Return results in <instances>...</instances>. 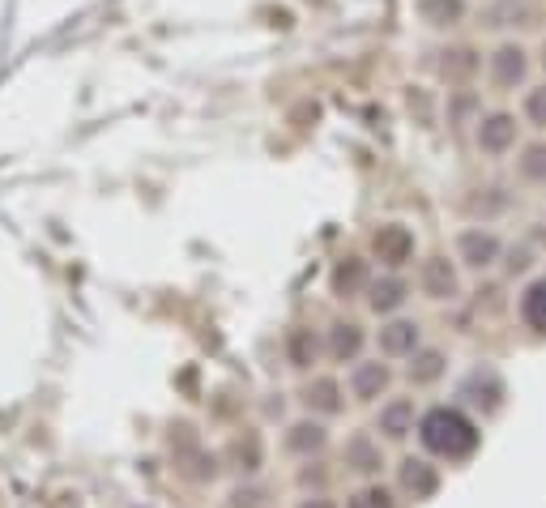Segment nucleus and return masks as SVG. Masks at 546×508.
I'll return each mask as SVG.
<instances>
[{
    "label": "nucleus",
    "instance_id": "11",
    "mask_svg": "<svg viewBox=\"0 0 546 508\" xmlns=\"http://www.w3.org/2000/svg\"><path fill=\"white\" fill-rule=\"evenodd\" d=\"M436 470H431L427 462H414V457H410V462H401V487H406V491H414V496H431V491H436Z\"/></svg>",
    "mask_w": 546,
    "mask_h": 508
},
{
    "label": "nucleus",
    "instance_id": "17",
    "mask_svg": "<svg viewBox=\"0 0 546 508\" xmlns=\"http://www.w3.org/2000/svg\"><path fill=\"white\" fill-rule=\"evenodd\" d=\"M525 120L534 129H546V86H534L525 94Z\"/></svg>",
    "mask_w": 546,
    "mask_h": 508
},
{
    "label": "nucleus",
    "instance_id": "7",
    "mask_svg": "<svg viewBox=\"0 0 546 508\" xmlns=\"http://www.w3.org/2000/svg\"><path fill=\"white\" fill-rule=\"evenodd\" d=\"M414 346H419V325L414 321H393L380 329V351L384 355H414Z\"/></svg>",
    "mask_w": 546,
    "mask_h": 508
},
{
    "label": "nucleus",
    "instance_id": "23",
    "mask_svg": "<svg viewBox=\"0 0 546 508\" xmlns=\"http://www.w3.org/2000/svg\"><path fill=\"white\" fill-rule=\"evenodd\" d=\"M542 65H546V47H542Z\"/></svg>",
    "mask_w": 546,
    "mask_h": 508
},
{
    "label": "nucleus",
    "instance_id": "13",
    "mask_svg": "<svg viewBox=\"0 0 546 508\" xmlns=\"http://www.w3.org/2000/svg\"><path fill=\"white\" fill-rule=\"evenodd\" d=\"M359 346H363L359 325H333V355L337 359H355Z\"/></svg>",
    "mask_w": 546,
    "mask_h": 508
},
{
    "label": "nucleus",
    "instance_id": "22",
    "mask_svg": "<svg viewBox=\"0 0 546 508\" xmlns=\"http://www.w3.org/2000/svg\"><path fill=\"white\" fill-rule=\"evenodd\" d=\"M303 508H333V504H329V500H308Z\"/></svg>",
    "mask_w": 546,
    "mask_h": 508
},
{
    "label": "nucleus",
    "instance_id": "6",
    "mask_svg": "<svg viewBox=\"0 0 546 508\" xmlns=\"http://www.w3.org/2000/svg\"><path fill=\"white\" fill-rule=\"evenodd\" d=\"M423 291H427L431 299H453V295H457V269L448 265L444 257H431V261L423 265Z\"/></svg>",
    "mask_w": 546,
    "mask_h": 508
},
{
    "label": "nucleus",
    "instance_id": "1",
    "mask_svg": "<svg viewBox=\"0 0 546 508\" xmlns=\"http://www.w3.org/2000/svg\"><path fill=\"white\" fill-rule=\"evenodd\" d=\"M419 436H423V444L431 453L448 457V462H461V457H470L478 449V427L453 406L427 410L423 423H419Z\"/></svg>",
    "mask_w": 546,
    "mask_h": 508
},
{
    "label": "nucleus",
    "instance_id": "15",
    "mask_svg": "<svg viewBox=\"0 0 546 508\" xmlns=\"http://www.w3.org/2000/svg\"><path fill=\"white\" fill-rule=\"evenodd\" d=\"M401 299H406V287H401L397 278L376 282V287H372V308H376V312H393V308L401 304Z\"/></svg>",
    "mask_w": 546,
    "mask_h": 508
},
{
    "label": "nucleus",
    "instance_id": "14",
    "mask_svg": "<svg viewBox=\"0 0 546 508\" xmlns=\"http://www.w3.org/2000/svg\"><path fill=\"white\" fill-rule=\"evenodd\" d=\"M440 372H444V355L440 351H423L419 359L410 363V380H414V385H431Z\"/></svg>",
    "mask_w": 546,
    "mask_h": 508
},
{
    "label": "nucleus",
    "instance_id": "18",
    "mask_svg": "<svg viewBox=\"0 0 546 508\" xmlns=\"http://www.w3.org/2000/svg\"><path fill=\"white\" fill-rule=\"evenodd\" d=\"M333 287L350 295V291H359L363 287V265L359 261H350V265H337V274H333Z\"/></svg>",
    "mask_w": 546,
    "mask_h": 508
},
{
    "label": "nucleus",
    "instance_id": "21",
    "mask_svg": "<svg viewBox=\"0 0 546 508\" xmlns=\"http://www.w3.org/2000/svg\"><path fill=\"white\" fill-rule=\"evenodd\" d=\"M308 402L320 406V410H337V385L333 380H316V385L308 389Z\"/></svg>",
    "mask_w": 546,
    "mask_h": 508
},
{
    "label": "nucleus",
    "instance_id": "19",
    "mask_svg": "<svg viewBox=\"0 0 546 508\" xmlns=\"http://www.w3.org/2000/svg\"><path fill=\"white\" fill-rule=\"evenodd\" d=\"M521 176H525V180H546V146H529V150H525Z\"/></svg>",
    "mask_w": 546,
    "mask_h": 508
},
{
    "label": "nucleus",
    "instance_id": "8",
    "mask_svg": "<svg viewBox=\"0 0 546 508\" xmlns=\"http://www.w3.org/2000/svg\"><path fill=\"white\" fill-rule=\"evenodd\" d=\"M384 385H389V368H384V363H359L355 376H350V389H355V398H363V402L380 398Z\"/></svg>",
    "mask_w": 546,
    "mask_h": 508
},
{
    "label": "nucleus",
    "instance_id": "5",
    "mask_svg": "<svg viewBox=\"0 0 546 508\" xmlns=\"http://www.w3.org/2000/svg\"><path fill=\"white\" fill-rule=\"evenodd\" d=\"M410 252H414V235L406 227H380L376 231V257L380 261H389V265H401V261H410Z\"/></svg>",
    "mask_w": 546,
    "mask_h": 508
},
{
    "label": "nucleus",
    "instance_id": "12",
    "mask_svg": "<svg viewBox=\"0 0 546 508\" xmlns=\"http://www.w3.org/2000/svg\"><path fill=\"white\" fill-rule=\"evenodd\" d=\"M419 13L431 26H457L465 18V0H419Z\"/></svg>",
    "mask_w": 546,
    "mask_h": 508
},
{
    "label": "nucleus",
    "instance_id": "16",
    "mask_svg": "<svg viewBox=\"0 0 546 508\" xmlns=\"http://www.w3.org/2000/svg\"><path fill=\"white\" fill-rule=\"evenodd\" d=\"M320 444H325V432H320L316 423H299V427H291V449L308 453V449H320Z\"/></svg>",
    "mask_w": 546,
    "mask_h": 508
},
{
    "label": "nucleus",
    "instance_id": "10",
    "mask_svg": "<svg viewBox=\"0 0 546 508\" xmlns=\"http://www.w3.org/2000/svg\"><path fill=\"white\" fill-rule=\"evenodd\" d=\"M380 432L384 436H393V440H401L406 432H414V406L401 398V402H389L380 410Z\"/></svg>",
    "mask_w": 546,
    "mask_h": 508
},
{
    "label": "nucleus",
    "instance_id": "3",
    "mask_svg": "<svg viewBox=\"0 0 546 508\" xmlns=\"http://www.w3.org/2000/svg\"><path fill=\"white\" fill-rule=\"evenodd\" d=\"M525 73H529V56H525V47L517 43H504V47H495V56H491V82L495 86H521L525 82Z\"/></svg>",
    "mask_w": 546,
    "mask_h": 508
},
{
    "label": "nucleus",
    "instance_id": "9",
    "mask_svg": "<svg viewBox=\"0 0 546 508\" xmlns=\"http://www.w3.org/2000/svg\"><path fill=\"white\" fill-rule=\"evenodd\" d=\"M521 316H525L529 329L546 333V278H538V282H529V287H525V295H521Z\"/></svg>",
    "mask_w": 546,
    "mask_h": 508
},
{
    "label": "nucleus",
    "instance_id": "2",
    "mask_svg": "<svg viewBox=\"0 0 546 508\" xmlns=\"http://www.w3.org/2000/svg\"><path fill=\"white\" fill-rule=\"evenodd\" d=\"M478 146H483V154H491V158L508 154L512 146H517V116H508V111L487 116L483 124H478Z\"/></svg>",
    "mask_w": 546,
    "mask_h": 508
},
{
    "label": "nucleus",
    "instance_id": "4",
    "mask_svg": "<svg viewBox=\"0 0 546 508\" xmlns=\"http://www.w3.org/2000/svg\"><path fill=\"white\" fill-rule=\"evenodd\" d=\"M457 252H461L465 265L487 269V265H495V257H500V240H495L491 231H461Z\"/></svg>",
    "mask_w": 546,
    "mask_h": 508
},
{
    "label": "nucleus",
    "instance_id": "20",
    "mask_svg": "<svg viewBox=\"0 0 546 508\" xmlns=\"http://www.w3.org/2000/svg\"><path fill=\"white\" fill-rule=\"evenodd\" d=\"M350 462H355V470H376L380 466V453L372 449V440L359 436L355 444H350Z\"/></svg>",
    "mask_w": 546,
    "mask_h": 508
}]
</instances>
